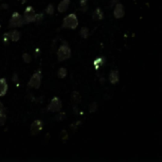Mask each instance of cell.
Masks as SVG:
<instances>
[{
  "mask_svg": "<svg viewBox=\"0 0 162 162\" xmlns=\"http://www.w3.org/2000/svg\"><path fill=\"white\" fill-rule=\"evenodd\" d=\"M79 25V20L78 17L75 13H70L67 16L64 18L63 21L62 28L63 29H70V30H75Z\"/></svg>",
  "mask_w": 162,
  "mask_h": 162,
  "instance_id": "1",
  "label": "cell"
},
{
  "mask_svg": "<svg viewBox=\"0 0 162 162\" xmlns=\"http://www.w3.org/2000/svg\"><path fill=\"white\" fill-rule=\"evenodd\" d=\"M71 57V49L68 47V45L66 43H63L62 46L58 48L57 50V59L58 61H66L67 59H69Z\"/></svg>",
  "mask_w": 162,
  "mask_h": 162,
  "instance_id": "2",
  "label": "cell"
},
{
  "mask_svg": "<svg viewBox=\"0 0 162 162\" xmlns=\"http://www.w3.org/2000/svg\"><path fill=\"white\" fill-rule=\"evenodd\" d=\"M41 83H42V72L41 70H37L36 72H34L32 76L30 77L28 83V86L30 88L38 89L41 86Z\"/></svg>",
  "mask_w": 162,
  "mask_h": 162,
  "instance_id": "3",
  "label": "cell"
},
{
  "mask_svg": "<svg viewBox=\"0 0 162 162\" xmlns=\"http://www.w3.org/2000/svg\"><path fill=\"white\" fill-rule=\"evenodd\" d=\"M25 24L24 19H23V16H22L20 13L18 12H13L12 15L11 17V20L9 22V28H20Z\"/></svg>",
  "mask_w": 162,
  "mask_h": 162,
  "instance_id": "4",
  "label": "cell"
},
{
  "mask_svg": "<svg viewBox=\"0 0 162 162\" xmlns=\"http://www.w3.org/2000/svg\"><path fill=\"white\" fill-rule=\"evenodd\" d=\"M34 17H35V11L32 6H28L26 8V10L24 12L23 19L25 24H30L34 22Z\"/></svg>",
  "mask_w": 162,
  "mask_h": 162,
  "instance_id": "5",
  "label": "cell"
},
{
  "mask_svg": "<svg viewBox=\"0 0 162 162\" xmlns=\"http://www.w3.org/2000/svg\"><path fill=\"white\" fill-rule=\"evenodd\" d=\"M62 101L58 97H54L50 103L48 105V111L50 112H60L62 109Z\"/></svg>",
  "mask_w": 162,
  "mask_h": 162,
  "instance_id": "6",
  "label": "cell"
},
{
  "mask_svg": "<svg viewBox=\"0 0 162 162\" xmlns=\"http://www.w3.org/2000/svg\"><path fill=\"white\" fill-rule=\"evenodd\" d=\"M43 126H44V124H43L42 120H35L30 125V135L31 136H36V135H38L42 131Z\"/></svg>",
  "mask_w": 162,
  "mask_h": 162,
  "instance_id": "7",
  "label": "cell"
},
{
  "mask_svg": "<svg viewBox=\"0 0 162 162\" xmlns=\"http://www.w3.org/2000/svg\"><path fill=\"white\" fill-rule=\"evenodd\" d=\"M125 14V11H124V7L121 3H118L114 6V16L117 19H120L122 18Z\"/></svg>",
  "mask_w": 162,
  "mask_h": 162,
  "instance_id": "8",
  "label": "cell"
},
{
  "mask_svg": "<svg viewBox=\"0 0 162 162\" xmlns=\"http://www.w3.org/2000/svg\"><path fill=\"white\" fill-rule=\"evenodd\" d=\"M8 92V83L5 78L0 79V97L5 96Z\"/></svg>",
  "mask_w": 162,
  "mask_h": 162,
  "instance_id": "9",
  "label": "cell"
},
{
  "mask_svg": "<svg viewBox=\"0 0 162 162\" xmlns=\"http://www.w3.org/2000/svg\"><path fill=\"white\" fill-rule=\"evenodd\" d=\"M120 81V75H119V71L118 70H111L110 74H109V82L112 84H118Z\"/></svg>",
  "mask_w": 162,
  "mask_h": 162,
  "instance_id": "10",
  "label": "cell"
},
{
  "mask_svg": "<svg viewBox=\"0 0 162 162\" xmlns=\"http://www.w3.org/2000/svg\"><path fill=\"white\" fill-rule=\"evenodd\" d=\"M69 4H70V0H62L57 7V11L59 12H66L67 9H68V7H69Z\"/></svg>",
  "mask_w": 162,
  "mask_h": 162,
  "instance_id": "11",
  "label": "cell"
},
{
  "mask_svg": "<svg viewBox=\"0 0 162 162\" xmlns=\"http://www.w3.org/2000/svg\"><path fill=\"white\" fill-rule=\"evenodd\" d=\"M8 33H9V37H10V40H12V42H18L20 40L21 33L18 30H13L11 31V32H8Z\"/></svg>",
  "mask_w": 162,
  "mask_h": 162,
  "instance_id": "12",
  "label": "cell"
},
{
  "mask_svg": "<svg viewBox=\"0 0 162 162\" xmlns=\"http://www.w3.org/2000/svg\"><path fill=\"white\" fill-rule=\"evenodd\" d=\"M71 101L74 104H79L82 101V97H81L80 93L78 91H73L71 94Z\"/></svg>",
  "mask_w": 162,
  "mask_h": 162,
  "instance_id": "13",
  "label": "cell"
},
{
  "mask_svg": "<svg viewBox=\"0 0 162 162\" xmlns=\"http://www.w3.org/2000/svg\"><path fill=\"white\" fill-rule=\"evenodd\" d=\"M93 20H102L103 19V13L100 8H97L95 11H94L93 14H92Z\"/></svg>",
  "mask_w": 162,
  "mask_h": 162,
  "instance_id": "14",
  "label": "cell"
},
{
  "mask_svg": "<svg viewBox=\"0 0 162 162\" xmlns=\"http://www.w3.org/2000/svg\"><path fill=\"white\" fill-rule=\"evenodd\" d=\"M104 62H105V59L103 57H99L97 58L96 60H94L93 62V65L95 66V68L96 69H99L100 68V66H103V64H104Z\"/></svg>",
  "mask_w": 162,
  "mask_h": 162,
  "instance_id": "15",
  "label": "cell"
},
{
  "mask_svg": "<svg viewBox=\"0 0 162 162\" xmlns=\"http://www.w3.org/2000/svg\"><path fill=\"white\" fill-rule=\"evenodd\" d=\"M66 75H67V70H66V68H65V67H60V68L58 69V71H57V77L59 79L66 78Z\"/></svg>",
  "mask_w": 162,
  "mask_h": 162,
  "instance_id": "16",
  "label": "cell"
},
{
  "mask_svg": "<svg viewBox=\"0 0 162 162\" xmlns=\"http://www.w3.org/2000/svg\"><path fill=\"white\" fill-rule=\"evenodd\" d=\"M80 35H81V37L82 38L86 39L89 36V30L86 28V27H84V28H82L80 30Z\"/></svg>",
  "mask_w": 162,
  "mask_h": 162,
  "instance_id": "17",
  "label": "cell"
},
{
  "mask_svg": "<svg viewBox=\"0 0 162 162\" xmlns=\"http://www.w3.org/2000/svg\"><path fill=\"white\" fill-rule=\"evenodd\" d=\"M80 10L83 12L87 11V0H80Z\"/></svg>",
  "mask_w": 162,
  "mask_h": 162,
  "instance_id": "18",
  "label": "cell"
},
{
  "mask_svg": "<svg viewBox=\"0 0 162 162\" xmlns=\"http://www.w3.org/2000/svg\"><path fill=\"white\" fill-rule=\"evenodd\" d=\"M88 109H89L90 113H94V112H96L98 110V103L96 102H91V103H90L89 107H88Z\"/></svg>",
  "mask_w": 162,
  "mask_h": 162,
  "instance_id": "19",
  "label": "cell"
},
{
  "mask_svg": "<svg viewBox=\"0 0 162 162\" xmlns=\"http://www.w3.org/2000/svg\"><path fill=\"white\" fill-rule=\"evenodd\" d=\"M6 120H7L6 112H2V113H0V126H3L4 124H5Z\"/></svg>",
  "mask_w": 162,
  "mask_h": 162,
  "instance_id": "20",
  "label": "cell"
},
{
  "mask_svg": "<svg viewBox=\"0 0 162 162\" xmlns=\"http://www.w3.org/2000/svg\"><path fill=\"white\" fill-rule=\"evenodd\" d=\"M22 58H23V61L26 63V64H30V63L31 62V56L29 53H23Z\"/></svg>",
  "mask_w": 162,
  "mask_h": 162,
  "instance_id": "21",
  "label": "cell"
},
{
  "mask_svg": "<svg viewBox=\"0 0 162 162\" xmlns=\"http://www.w3.org/2000/svg\"><path fill=\"white\" fill-rule=\"evenodd\" d=\"M43 19H44V14H43V13H35L34 22H37V23H40L41 21H43Z\"/></svg>",
  "mask_w": 162,
  "mask_h": 162,
  "instance_id": "22",
  "label": "cell"
},
{
  "mask_svg": "<svg viewBox=\"0 0 162 162\" xmlns=\"http://www.w3.org/2000/svg\"><path fill=\"white\" fill-rule=\"evenodd\" d=\"M54 7H53V5H51V4H49V5L46 8V12L48 13V15H52L53 13H54Z\"/></svg>",
  "mask_w": 162,
  "mask_h": 162,
  "instance_id": "23",
  "label": "cell"
},
{
  "mask_svg": "<svg viewBox=\"0 0 162 162\" xmlns=\"http://www.w3.org/2000/svg\"><path fill=\"white\" fill-rule=\"evenodd\" d=\"M64 119H66V113L65 112H60V113L55 117V120H58V121L63 120Z\"/></svg>",
  "mask_w": 162,
  "mask_h": 162,
  "instance_id": "24",
  "label": "cell"
},
{
  "mask_svg": "<svg viewBox=\"0 0 162 162\" xmlns=\"http://www.w3.org/2000/svg\"><path fill=\"white\" fill-rule=\"evenodd\" d=\"M61 138L63 139V140H64V139L66 140V139L68 138V136H67V133H66V131H65V130H64V131H62V133H61Z\"/></svg>",
  "mask_w": 162,
  "mask_h": 162,
  "instance_id": "25",
  "label": "cell"
},
{
  "mask_svg": "<svg viewBox=\"0 0 162 162\" xmlns=\"http://www.w3.org/2000/svg\"><path fill=\"white\" fill-rule=\"evenodd\" d=\"M3 41H4V43H5V44H7L9 41H11L10 37H9V33L8 32H6L5 34H4V36H3Z\"/></svg>",
  "mask_w": 162,
  "mask_h": 162,
  "instance_id": "26",
  "label": "cell"
},
{
  "mask_svg": "<svg viewBox=\"0 0 162 162\" xmlns=\"http://www.w3.org/2000/svg\"><path fill=\"white\" fill-rule=\"evenodd\" d=\"M120 2V0H110V7L113 8L116 4H118Z\"/></svg>",
  "mask_w": 162,
  "mask_h": 162,
  "instance_id": "27",
  "label": "cell"
},
{
  "mask_svg": "<svg viewBox=\"0 0 162 162\" xmlns=\"http://www.w3.org/2000/svg\"><path fill=\"white\" fill-rule=\"evenodd\" d=\"M12 82H14V83L18 82V75H17V73H13V75H12Z\"/></svg>",
  "mask_w": 162,
  "mask_h": 162,
  "instance_id": "28",
  "label": "cell"
},
{
  "mask_svg": "<svg viewBox=\"0 0 162 162\" xmlns=\"http://www.w3.org/2000/svg\"><path fill=\"white\" fill-rule=\"evenodd\" d=\"M2 112H6V110H5V107L3 105V103L0 102V113H2Z\"/></svg>",
  "mask_w": 162,
  "mask_h": 162,
  "instance_id": "29",
  "label": "cell"
},
{
  "mask_svg": "<svg viewBox=\"0 0 162 162\" xmlns=\"http://www.w3.org/2000/svg\"><path fill=\"white\" fill-rule=\"evenodd\" d=\"M3 9H8V5H7V4H3V5L1 6Z\"/></svg>",
  "mask_w": 162,
  "mask_h": 162,
  "instance_id": "30",
  "label": "cell"
},
{
  "mask_svg": "<svg viewBox=\"0 0 162 162\" xmlns=\"http://www.w3.org/2000/svg\"><path fill=\"white\" fill-rule=\"evenodd\" d=\"M74 112L76 114H78V109H77V107H76V106H74Z\"/></svg>",
  "mask_w": 162,
  "mask_h": 162,
  "instance_id": "31",
  "label": "cell"
},
{
  "mask_svg": "<svg viewBox=\"0 0 162 162\" xmlns=\"http://www.w3.org/2000/svg\"><path fill=\"white\" fill-rule=\"evenodd\" d=\"M20 1H21L22 4H25V3L27 2V0H20Z\"/></svg>",
  "mask_w": 162,
  "mask_h": 162,
  "instance_id": "32",
  "label": "cell"
},
{
  "mask_svg": "<svg viewBox=\"0 0 162 162\" xmlns=\"http://www.w3.org/2000/svg\"><path fill=\"white\" fill-rule=\"evenodd\" d=\"M0 30H1V25H0Z\"/></svg>",
  "mask_w": 162,
  "mask_h": 162,
  "instance_id": "33",
  "label": "cell"
}]
</instances>
